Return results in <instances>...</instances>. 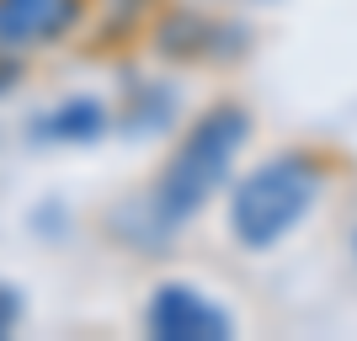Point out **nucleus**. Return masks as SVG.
Returning <instances> with one entry per match:
<instances>
[{
  "mask_svg": "<svg viewBox=\"0 0 357 341\" xmlns=\"http://www.w3.org/2000/svg\"><path fill=\"white\" fill-rule=\"evenodd\" d=\"M102 134H107V107L96 96H70L54 112H43L38 128H32L38 144H91V139H102Z\"/></svg>",
  "mask_w": 357,
  "mask_h": 341,
  "instance_id": "423d86ee",
  "label": "nucleus"
},
{
  "mask_svg": "<svg viewBox=\"0 0 357 341\" xmlns=\"http://www.w3.org/2000/svg\"><path fill=\"white\" fill-rule=\"evenodd\" d=\"M16 320H22V294L0 282V336H11V331H16Z\"/></svg>",
  "mask_w": 357,
  "mask_h": 341,
  "instance_id": "1a4fd4ad",
  "label": "nucleus"
},
{
  "mask_svg": "<svg viewBox=\"0 0 357 341\" xmlns=\"http://www.w3.org/2000/svg\"><path fill=\"white\" fill-rule=\"evenodd\" d=\"M86 11L91 0H0V48L11 54L54 48L80 27Z\"/></svg>",
  "mask_w": 357,
  "mask_h": 341,
  "instance_id": "20e7f679",
  "label": "nucleus"
},
{
  "mask_svg": "<svg viewBox=\"0 0 357 341\" xmlns=\"http://www.w3.org/2000/svg\"><path fill=\"white\" fill-rule=\"evenodd\" d=\"M245 139H251V112L240 102L224 96L208 112H197L187 123V134L176 139V149L165 155V165L155 171V181H149V192H144L149 219L165 235L181 229L187 219H197L208 208V197L229 181V165L245 149Z\"/></svg>",
  "mask_w": 357,
  "mask_h": 341,
  "instance_id": "f257e3e1",
  "label": "nucleus"
},
{
  "mask_svg": "<svg viewBox=\"0 0 357 341\" xmlns=\"http://www.w3.org/2000/svg\"><path fill=\"white\" fill-rule=\"evenodd\" d=\"M96 27H91V54H112L160 11V0H91Z\"/></svg>",
  "mask_w": 357,
  "mask_h": 341,
  "instance_id": "0eeeda50",
  "label": "nucleus"
},
{
  "mask_svg": "<svg viewBox=\"0 0 357 341\" xmlns=\"http://www.w3.org/2000/svg\"><path fill=\"white\" fill-rule=\"evenodd\" d=\"M352 251H357V240H352Z\"/></svg>",
  "mask_w": 357,
  "mask_h": 341,
  "instance_id": "9d476101",
  "label": "nucleus"
},
{
  "mask_svg": "<svg viewBox=\"0 0 357 341\" xmlns=\"http://www.w3.org/2000/svg\"><path fill=\"white\" fill-rule=\"evenodd\" d=\"M144 331L155 341H229L235 320H229V310L219 298H208L192 282H160L149 294Z\"/></svg>",
  "mask_w": 357,
  "mask_h": 341,
  "instance_id": "7ed1b4c3",
  "label": "nucleus"
},
{
  "mask_svg": "<svg viewBox=\"0 0 357 341\" xmlns=\"http://www.w3.org/2000/svg\"><path fill=\"white\" fill-rule=\"evenodd\" d=\"M213 22L203 11H192V6H171L165 16H155V54L171 64H203L213 54Z\"/></svg>",
  "mask_w": 357,
  "mask_h": 341,
  "instance_id": "39448f33",
  "label": "nucleus"
},
{
  "mask_svg": "<svg viewBox=\"0 0 357 341\" xmlns=\"http://www.w3.org/2000/svg\"><path fill=\"white\" fill-rule=\"evenodd\" d=\"M22 80H27V64H22V54L0 48V96H6V91H16Z\"/></svg>",
  "mask_w": 357,
  "mask_h": 341,
  "instance_id": "6e6552de",
  "label": "nucleus"
},
{
  "mask_svg": "<svg viewBox=\"0 0 357 341\" xmlns=\"http://www.w3.org/2000/svg\"><path fill=\"white\" fill-rule=\"evenodd\" d=\"M331 181V160L320 149H278L229 192V235L240 251H272L278 240L304 224L314 197Z\"/></svg>",
  "mask_w": 357,
  "mask_h": 341,
  "instance_id": "f03ea898",
  "label": "nucleus"
}]
</instances>
